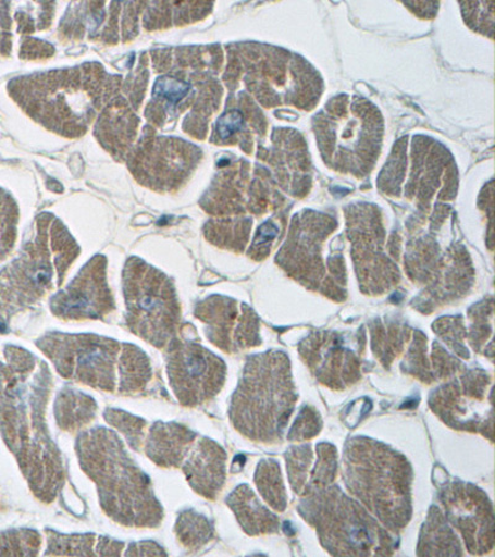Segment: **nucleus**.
<instances>
[{
    "mask_svg": "<svg viewBox=\"0 0 495 557\" xmlns=\"http://www.w3.org/2000/svg\"><path fill=\"white\" fill-rule=\"evenodd\" d=\"M5 357L7 363H0V433L34 496L51 503L66 478L64 461L45 418L52 376L49 367L28 350L9 347Z\"/></svg>",
    "mask_w": 495,
    "mask_h": 557,
    "instance_id": "nucleus-1",
    "label": "nucleus"
},
{
    "mask_svg": "<svg viewBox=\"0 0 495 557\" xmlns=\"http://www.w3.org/2000/svg\"><path fill=\"white\" fill-rule=\"evenodd\" d=\"M76 453L81 469L96 484L107 517L127 528H158L163 522L164 509L148 475L112 430L84 431L77 437Z\"/></svg>",
    "mask_w": 495,
    "mask_h": 557,
    "instance_id": "nucleus-2",
    "label": "nucleus"
},
{
    "mask_svg": "<svg viewBox=\"0 0 495 557\" xmlns=\"http://www.w3.org/2000/svg\"><path fill=\"white\" fill-rule=\"evenodd\" d=\"M346 482L374 516L394 530L410 518V469L389 448L357 440L346 451Z\"/></svg>",
    "mask_w": 495,
    "mask_h": 557,
    "instance_id": "nucleus-3",
    "label": "nucleus"
},
{
    "mask_svg": "<svg viewBox=\"0 0 495 557\" xmlns=\"http://www.w3.org/2000/svg\"><path fill=\"white\" fill-rule=\"evenodd\" d=\"M77 256L78 247L62 223L42 214L38 237L12 271L0 277V312L11 317L42 299L55 284V276L60 285L64 282Z\"/></svg>",
    "mask_w": 495,
    "mask_h": 557,
    "instance_id": "nucleus-4",
    "label": "nucleus"
},
{
    "mask_svg": "<svg viewBox=\"0 0 495 557\" xmlns=\"http://www.w3.org/2000/svg\"><path fill=\"white\" fill-rule=\"evenodd\" d=\"M276 357L264 355L250 359L233 395V425L255 442L270 443L281 437L293 410L289 382L277 388L289 379L286 375L283 380L274 379Z\"/></svg>",
    "mask_w": 495,
    "mask_h": 557,
    "instance_id": "nucleus-5",
    "label": "nucleus"
},
{
    "mask_svg": "<svg viewBox=\"0 0 495 557\" xmlns=\"http://www.w3.org/2000/svg\"><path fill=\"white\" fill-rule=\"evenodd\" d=\"M125 321L132 334L159 349L177 337L182 308L175 285L164 273L131 258L123 272Z\"/></svg>",
    "mask_w": 495,
    "mask_h": 557,
    "instance_id": "nucleus-6",
    "label": "nucleus"
},
{
    "mask_svg": "<svg viewBox=\"0 0 495 557\" xmlns=\"http://www.w3.org/2000/svg\"><path fill=\"white\" fill-rule=\"evenodd\" d=\"M311 522L335 555L388 554V534L361 507L338 490L312 491Z\"/></svg>",
    "mask_w": 495,
    "mask_h": 557,
    "instance_id": "nucleus-7",
    "label": "nucleus"
},
{
    "mask_svg": "<svg viewBox=\"0 0 495 557\" xmlns=\"http://www.w3.org/2000/svg\"><path fill=\"white\" fill-rule=\"evenodd\" d=\"M36 346L55 366L62 379L94 389L115 391V367L122 350L119 341L92 334L49 332Z\"/></svg>",
    "mask_w": 495,
    "mask_h": 557,
    "instance_id": "nucleus-8",
    "label": "nucleus"
},
{
    "mask_svg": "<svg viewBox=\"0 0 495 557\" xmlns=\"http://www.w3.org/2000/svg\"><path fill=\"white\" fill-rule=\"evenodd\" d=\"M171 389L182 406L194 408L211 400L226 381V364L209 349L176 337L166 348Z\"/></svg>",
    "mask_w": 495,
    "mask_h": 557,
    "instance_id": "nucleus-9",
    "label": "nucleus"
},
{
    "mask_svg": "<svg viewBox=\"0 0 495 557\" xmlns=\"http://www.w3.org/2000/svg\"><path fill=\"white\" fill-rule=\"evenodd\" d=\"M198 151L180 139L143 141L129 158V169L138 182L154 191H175L191 175Z\"/></svg>",
    "mask_w": 495,
    "mask_h": 557,
    "instance_id": "nucleus-10",
    "label": "nucleus"
},
{
    "mask_svg": "<svg viewBox=\"0 0 495 557\" xmlns=\"http://www.w3.org/2000/svg\"><path fill=\"white\" fill-rule=\"evenodd\" d=\"M53 317L62 320H103L115 310L111 287L107 282V260L95 257L70 283L50 300Z\"/></svg>",
    "mask_w": 495,
    "mask_h": 557,
    "instance_id": "nucleus-11",
    "label": "nucleus"
},
{
    "mask_svg": "<svg viewBox=\"0 0 495 557\" xmlns=\"http://www.w3.org/2000/svg\"><path fill=\"white\" fill-rule=\"evenodd\" d=\"M195 317L203 322L205 334L224 352L256 345L258 325L253 312L222 296H211L197 304Z\"/></svg>",
    "mask_w": 495,
    "mask_h": 557,
    "instance_id": "nucleus-12",
    "label": "nucleus"
},
{
    "mask_svg": "<svg viewBox=\"0 0 495 557\" xmlns=\"http://www.w3.org/2000/svg\"><path fill=\"white\" fill-rule=\"evenodd\" d=\"M191 450L183 463L187 482L200 496L218 498L226 482V453L207 437L198 440Z\"/></svg>",
    "mask_w": 495,
    "mask_h": 557,
    "instance_id": "nucleus-13",
    "label": "nucleus"
},
{
    "mask_svg": "<svg viewBox=\"0 0 495 557\" xmlns=\"http://www.w3.org/2000/svg\"><path fill=\"white\" fill-rule=\"evenodd\" d=\"M196 442L193 430L176 422H157L144 442L146 454L152 462L166 469L180 467Z\"/></svg>",
    "mask_w": 495,
    "mask_h": 557,
    "instance_id": "nucleus-14",
    "label": "nucleus"
},
{
    "mask_svg": "<svg viewBox=\"0 0 495 557\" xmlns=\"http://www.w3.org/2000/svg\"><path fill=\"white\" fill-rule=\"evenodd\" d=\"M227 505L249 535L272 533L279 524L274 516L260 505L256 494L248 486H240L234 491L227 499Z\"/></svg>",
    "mask_w": 495,
    "mask_h": 557,
    "instance_id": "nucleus-15",
    "label": "nucleus"
},
{
    "mask_svg": "<svg viewBox=\"0 0 495 557\" xmlns=\"http://www.w3.org/2000/svg\"><path fill=\"white\" fill-rule=\"evenodd\" d=\"M97 416V403L88 395L74 391L60 392L55 401V419L61 430L76 433L91 424Z\"/></svg>",
    "mask_w": 495,
    "mask_h": 557,
    "instance_id": "nucleus-16",
    "label": "nucleus"
},
{
    "mask_svg": "<svg viewBox=\"0 0 495 557\" xmlns=\"http://www.w3.org/2000/svg\"><path fill=\"white\" fill-rule=\"evenodd\" d=\"M120 368V393L137 394L147 388L151 380V364L143 350L134 345H122Z\"/></svg>",
    "mask_w": 495,
    "mask_h": 557,
    "instance_id": "nucleus-17",
    "label": "nucleus"
},
{
    "mask_svg": "<svg viewBox=\"0 0 495 557\" xmlns=\"http://www.w3.org/2000/svg\"><path fill=\"white\" fill-rule=\"evenodd\" d=\"M175 534L180 544L196 552L212 541L213 528L203 516L185 510L176 520Z\"/></svg>",
    "mask_w": 495,
    "mask_h": 557,
    "instance_id": "nucleus-18",
    "label": "nucleus"
},
{
    "mask_svg": "<svg viewBox=\"0 0 495 557\" xmlns=\"http://www.w3.org/2000/svg\"><path fill=\"white\" fill-rule=\"evenodd\" d=\"M45 556H95L97 537L94 534L64 535L47 530Z\"/></svg>",
    "mask_w": 495,
    "mask_h": 557,
    "instance_id": "nucleus-19",
    "label": "nucleus"
},
{
    "mask_svg": "<svg viewBox=\"0 0 495 557\" xmlns=\"http://www.w3.org/2000/svg\"><path fill=\"white\" fill-rule=\"evenodd\" d=\"M42 539L32 529L0 533V556H35L40 553Z\"/></svg>",
    "mask_w": 495,
    "mask_h": 557,
    "instance_id": "nucleus-20",
    "label": "nucleus"
},
{
    "mask_svg": "<svg viewBox=\"0 0 495 557\" xmlns=\"http://www.w3.org/2000/svg\"><path fill=\"white\" fill-rule=\"evenodd\" d=\"M104 420L127 438L134 450L139 451L146 442L147 421L119 409H107Z\"/></svg>",
    "mask_w": 495,
    "mask_h": 557,
    "instance_id": "nucleus-21",
    "label": "nucleus"
},
{
    "mask_svg": "<svg viewBox=\"0 0 495 557\" xmlns=\"http://www.w3.org/2000/svg\"><path fill=\"white\" fill-rule=\"evenodd\" d=\"M257 486L262 496L275 509H285V493L282 475L272 461H264L259 465L256 475Z\"/></svg>",
    "mask_w": 495,
    "mask_h": 557,
    "instance_id": "nucleus-22",
    "label": "nucleus"
},
{
    "mask_svg": "<svg viewBox=\"0 0 495 557\" xmlns=\"http://www.w3.org/2000/svg\"><path fill=\"white\" fill-rule=\"evenodd\" d=\"M188 91H190V85L173 77H161L154 85V94L171 104L184 100Z\"/></svg>",
    "mask_w": 495,
    "mask_h": 557,
    "instance_id": "nucleus-23",
    "label": "nucleus"
},
{
    "mask_svg": "<svg viewBox=\"0 0 495 557\" xmlns=\"http://www.w3.org/2000/svg\"><path fill=\"white\" fill-rule=\"evenodd\" d=\"M243 123H245L243 114L238 111H231L221 116L215 129H218L219 136L222 140H227L234 133L242 129Z\"/></svg>",
    "mask_w": 495,
    "mask_h": 557,
    "instance_id": "nucleus-24",
    "label": "nucleus"
},
{
    "mask_svg": "<svg viewBox=\"0 0 495 557\" xmlns=\"http://www.w3.org/2000/svg\"><path fill=\"white\" fill-rule=\"evenodd\" d=\"M125 556H166L165 549L154 542L131 544Z\"/></svg>",
    "mask_w": 495,
    "mask_h": 557,
    "instance_id": "nucleus-25",
    "label": "nucleus"
},
{
    "mask_svg": "<svg viewBox=\"0 0 495 557\" xmlns=\"http://www.w3.org/2000/svg\"><path fill=\"white\" fill-rule=\"evenodd\" d=\"M124 544L113 541V539L99 536L96 542V555L99 556H121L123 554Z\"/></svg>",
    "mask_w": 495,
    "mask_h": 557,
    "instance_id": "nucleus-26",
    "label": "nucleus"
},
{
    "mask_svg": "<svg viewBox=\"0 0 495 557\" xmlns=\"http://www.w3.org/2000/svg\"><path fill=\"white\" fill-rule=\"evenodd\" d=\"M276 235L277 228L273 223L267 222L257 233L256 245H262L264 242L275 238Z\"/></svg>",
    "mask_w": 495,
    "mask_h": 557,
    "instance_id": "nucleus-27",
    "label": "nucleus"
}]
</instances>
